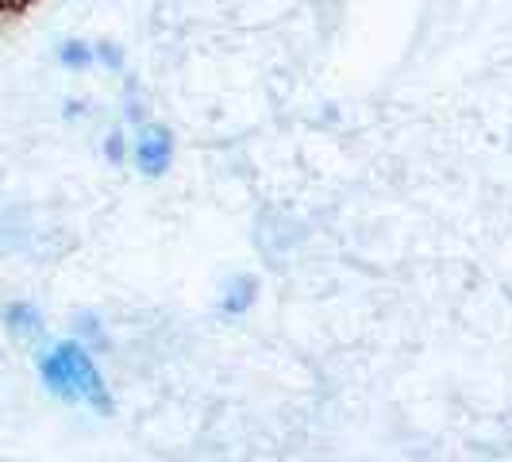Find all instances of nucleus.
<instances>
[{
    "mask_svg": "<svg viewBox=\"0 0 512 462\" xmlns=\"http://www.w3.org/2000/svg\"><path fill=\"white\" fill-rule=\"evenodd\" d=\"M251 293H255V278H239V285H231V297L224 301L228 312H243L251 305Z\"/></svg>",
    "mask_w": 512,
    "mask_h": 462,
    "instance_id": "20e7f679",
    "label": "nucleus"
},
{
    "mask_svg": "<svg viewBox=\"0 0 512 462\" xmlns=\"http://www.w3.org/2000/svg\"><path fill=\"white\" fill-rule=\"evenodd\" d=\"M43 382L51 385L58 397H70V401H89L93 409L112 412V397L104 389L101 370L93 366L89 351L77 347V343H58L51 355L43 359Z\"/></svg>",
    "mask_w": 512,
    "mask_h": 462,
    "instance_id": "f257e3e1",
    "label": "nucleus"
},
{
    "mask_svg": "<svg viewBox=\"0 0 512 462\" xmlns=\"http://www.w3.org/2000/svg\"><path fill=\"white\" fill-rule=\"evenodd\" d=\"M135 158H139V170L147 178H162L170 158H174V135L162 128V124H151V128L139 131V143H135Z\"/></svg>",
    "mask_w": 512,
    "mask_h": 462,
    "instance_id": "f03ea898",
    "label": "nucleus"
},
{
    "mask_svg": "<svg viewBox=\"0 0 512 462\" xmlns=\"http://www.w3.org/2000/svg\"><path fill=\"white\" fill-rule=\"evenodd\" d=\"M4 324H8V332L16 335H39V312L31 305H12L8 312H4Z\"/></svg>",
    "mask_w": 512,
    "mask_h": 462,
    "instance_id": "7ed1b4c3",
    "label": "nucleus"
},
{
    "mask_svg": "<svg viewBox=\"0 0 512 462\" xmlns=\"http://www.w3.org/2000/svg\"><path fill=\"white\" fill-rule=\"evenodd\" d=\"M62 62H66V66H85V62H93V51H89L85 43H66V47H62Z\"/></svg>",
    "mask_w": 512,
    "mask_h": 462,
    "instance_id": "39448f33",
    "label": "nucleus"
},
{
    "mask_svg": "<svg viewBox=\"0 0 512 462\" xmlns=\"http://www.w3.org/2000/svg\"><path fill=\"white\" fill-rule=\"evenodd\" d=\"M108 158H112V162H120V158H124V143H120V135H112V139H108Z\"/></svg>",
    "mask_w": 512,
    "mask_h": 462,
    "instance_id": "0eeeda50",
    "label": "nucleus"
},
{
    "mask_svg": "<svg viewBox=\"0 0 512 462\" xmlns=\"http://www.w3.org/2000/svg\"><path fill=\"white\" fill-rule=\"evenodd\" d=\"M31 4H35V0H0V16H20Z\"/></svg>",
    "mask_w": 512,
    "mask_h": 462,
    "instance_id": "423d86ee",
    "label": "nucleus"
}]
</instances>
